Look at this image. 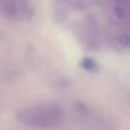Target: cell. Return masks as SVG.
<instances>
[{"label":"cell","instance_id":"1","mask_svg":"<svg viewBox=\"0 0 130 130\" xmlns=\"http://www.w3.org/2000/svg\"><path fill=\"white\" fill-rule=\"evenodd\" d=\"M64 111L57 104H43L25 108L16 114L19 122L27 127H56L63 120Z\"/></svg>","mask_w":130,"mask_h":130},{"label":"cell","instance_id":"2","mask_svg":"<svg viewBox=\"0 0 130 130\" xmlns=\"http://www.w3.org/2000/svg\"><path fill=\"white\" fill-rule=\"evenodd\" d=\"M0 9L8 19H19L29 13L27 0H0Z\"/></svg>","mask_w":130,"mask_h":130},{"label":"cell","instance_id":"3","mask_svg":"<svg viewBox=\"0 0 130 130\" xmlns=\"http://www.w3.org/2000/svg\"><path fill=\"white\" fill-rule=\"evenodd\" d=\"M80 66L82 68H83L84 70L86 71H89V72H92V71H95L98 67V64L92 58H84L80 60Z\"/></svg>","mask_w":130,"mask_h":130},{"label":"cell","instance_id":"4","mask_svg":"<svg viewBox=\"0 0 130 130\" xmlns=\"http://www.w3.org/2000/svg\"><path fill=\"white\" fill-rule=\"evenodd\" d=\"M117 41L124 48H130V36L128 34H120L117 37Z\"/></svg>","mask_w":130,"mask_h":130}]
</instances>
